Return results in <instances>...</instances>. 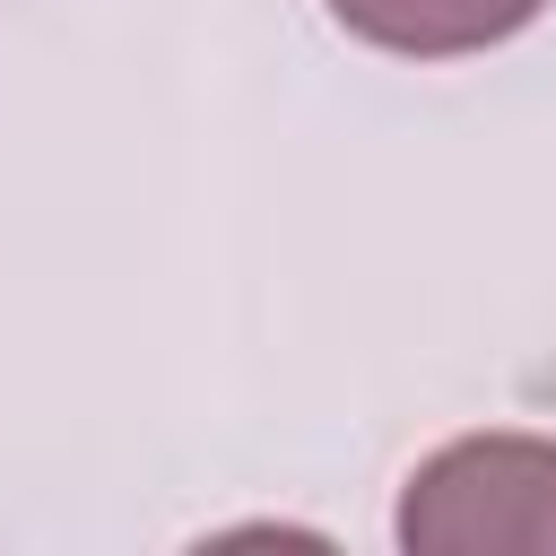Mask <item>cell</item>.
<instances>
[{"instance_id":"6da1fadb","label":"cell","mask_w":556,"mask_h":556,"mask_svg":"<svg viewBox=\"0 0 556 556\" xmlns=\"http://www.w3.org/2000/svg\"><path fill=\"white\" fill-rule=\"evenodd\" d=\"M408 556H556V443L547 434H460L417 460L400 495Z\"/></svg>"},{"instance_id":"7a4b0ae2","label":"cell","mask_w":556,"mask_h":556,"mask_svg":"<svg viewBox=\"0 0 556 556\" xmlns=\"http://www.w3.org/2000/svg\"><path fill=\"white\" fill-rule=\"evenodd\" d=\"M547 0H330V17L374 43V52H408V61H460L486 43H513Z\"/></svg>"}]
</instances>
